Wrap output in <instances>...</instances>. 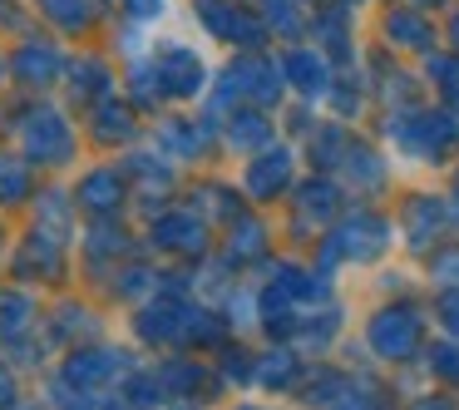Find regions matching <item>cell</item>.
Here are the masks:
<instances>
[{"instance_id": "obj_1", "label": "cell", "mask_w": 459, "mask_h": 410, "mask_svg": "<svg viewBox=\"0 0 459 410\" xmlns=\"http://www.w3.org/2000/svg\"><path fill=\"white\" fill-rule=\"evenodd\" d=\"M21 144L35 163H70L74 159V129L55 109H30L21 124Z\"/></svg>"}, {"instance_id": "obj_2", "label": "cell", "mask_w": 459, "mask_h": 410, "mask_svg": "<svg viewBox=\"0 0 459 410\" xmlns=\"http://www.w3.org/2000/svg\"><path fill=\"white\" fill-rule=\"evenodd\" d=\"M153 74H159L163 100H193V94H203V80H208L203 60L188 45H159L153 50Z\"/></svg>"}, {"instance_id": "obj_3", "label": "cell", "mask_w": 459, "mask_h": 410, "mask_svg": "<svg viewBox=\"0 0 459 410\" xmlns=\"http://www.w3.org/2000/svg\"><path fill=\"white\" fill-rule=\"evenodd\" d=\"M198 15H203V25H208L218 40L247 45V50H257V45H262V25L252 21L242 5H228V0H198Z\"/></svg>"}, {"instance_id": "obj_4", "label": "cell", "mask_w": 459, "mask_h": 410, "mask_svg": "<svg viewBox=\"0 0 459 410\" xmlns=\"http://www.w3.org/2000/svg\"><path fill=\"white\" fill-rule=\"evenodd\" d=\"M370 346L380 351L385 361H405L410 351L420 346V321H415V311H380L376 321H370Z\"/></svg>"}, {"instance_id": "obj_5", "label": "cell", "mask_w": 459, "mask_h": 410, "mask_svg": "<svg viewBox=\"0 0 459 410\" xmlns=\"http://www.w3.org/2000/svg\"><path fill=\"white\" fill-rule=\"evenodd\" d=\"M124 361L129 356H114V351H74L70 361H65V380L70 386H80V390H90V386H104V380H114V376H124Z\"/></svg>"}, {"instance_id": "obj_6", "label": "cell", "mask_w": 459, "mask_h": 410, "mask_svg": "<svg viewBox=\"0 0 459 410\" xmlns=\"http://www.w3.org/2000/svg\"><path fill=\"white\" fill-rule=\"evenodd\" d=\"M183 327H188V307H178L173 297H159L139 311V336L143 341H183Z\"/></svg>"}, {"instance_id": "obj_7", "label": "cell", "mask_w": 459, "mask_h": 410, "mask_svg": "<svg viewBox=\"0 0 459 410\" xmlns=\"http://www.w3.org/2000/svg\"><path fill=\"white\" fill-rule=\"evenodd\" d=\"M11 65H15V80L21 84H50L60 74V50L50 40H25Z\"/></svg>"}, {"instance_id": "obj_8", "label": "cell", "mask_w": 459, "mask_h": 410, "mask_svg": "<svg viewBox=\"0 0 459 410\" xmlns=\"http://www.w3.org/2000/svg\"><path fill=\"white\" fill-rule=\"evenodd\" d=\"M74 198H80L90 213H100V218H104V213H114V208L124 203V173H119V169H94V173H84Z\"/></svg>"}, {"instance_id": "obj_9", "label": "cell", "mask_w": 459, "mask_h": 410, "mask_svg": "<svg viewBox=\"0 0 459 410\" xmlns=\"http://www.w3.org/2000/svg\"><path fill=\"white\" fill-rule=\"evenodd\" d=\"M287 179H291V153H262L257 163H247V188H252V198H277L281 188H287Z\"/></svg>"}, {"instance_id": "obj_10", "label": "cell", "mask_w": 459, "mask_h": 410, "mask_svg": "<svg viewBox=\"0 0 459 410\" xmlns=\"http://www.w3.org/2000/svg\"><path fill=\"white\" fill-rule=\"evenodd\" d=\"M153 242L169 252H203V222L188 213H169V218L153 222Z\"/></svg>"}, {"instance_id": "obj_11", "label": "cell", "mask_w": 459, "mask_h": 410, "mask_svg": "<svg viewBox=\"0 0 459 410\" xmlns=\"http://www.w3.org/2000/svg\"><path fill=\"white\" fill-rule=\"evenodd\" d=\"M281 74H287L301 94H326L331 90L326 60H321V55H311V50H291L287 60H281Z\"/></svg>"}, {"instance_id": "obj_12", "label": "cell", "mask_w": 459, "mask_h": 410, "mask_svg": "<svg viewBox=\"0 0 459 410\" xmlns=\"http://www.w3.org/2000/svg\"><path fill=\"white\" fill-rule=\"evenodd\" d=\"M25 262H30V267L40 272L45 282H60V277H65V257H60V242H55L50 232H35V238L25 242ZM25 262H15V267H25Z\"/></svg>"}, {"instance_id": "obj_13", "label": "cell", "mask_w": 459, "mask_h": 410, "mask_svg": "<svg viewBox=\"0 0 459 410\" xmlns=\"http://www.w3.org/2000/svg\"><path fill=\"white\" fill-rule=\"evenodd\" d=\"M70 94H74V100H80V104H94V100H109V70H104V65L100 60H80V65H74V70H70Z\"/></svg>"}, {"instance_id": "obj_14", "label": "cell", "mask_w": 459, "mask_h": 410, "mask_svg": "<svg viewBox=\"0 0 459 410\" xmlns=\"http://www.w3.org/2000/svg\"><path fill=\"white\" fill-rule=\"evenodd\" d=\"M30 297H21V292H5L0 297V341H25V331H30Z\"/></svg>"}, {"instance_id": "obj_15", "label": "cell", "mask_w": 459, "mask_h": 410, "mask_svg": "<svg viewBox=\"0 0 459 410\" xmlns=\"http://www.w3.org/2000/svg\"><path fill=\"white\" fill-rule=\"evenodd\" d=\"M385 31H390V40H395V45H410V50H429V45H435L429 21H420L415 11H395L385 21Z\"/></svg>"}, {"instance_id": "obj_16", "label": "cell", "mask_w": 459, "mask_h": 410, "mask_svg": "<svg viewBox=\"0 0 459 410\" xmlns=\"http://www.w3.org/2000/svg\"><path fill=\"white\" fill-rule=\"evenodd\" d=\"M159 380H163V390H169L173 400H183V396H193V390L203 386V366L198 361H163Z\"/></svg>"}, {"instance_id": "obj_17", "label": "cell", "mask_w": 459, "mask_h": 410, "mask_svg": "<svg viewBox=\"0 0 459 410\" xmlns=\"http://www.w3.org/2000/svg\"><path fill=\"white\" fill-rule=\"evenodd\" d=\"M410 222V248H429V238L439 232V222H445V208H435L429 198H415V208L405 213Z\"/></svg>"}, {"instance_id": "obj_18", "label": "cell", "mask_w": 459, "mask_h": 410, "mask_svg": "<svg viewBox=\"0 0 459 410\" xmlns=\"http://www.w3.org/2000/svg\"><path fill=\"white\" fill-rule=\"evenodd\" d=\"M40 11L65 31H84L94 21V0H40Z\"/></svg>"}, {"instance_id": "obj_19", "label": "cell", "mask_w": 459, "mask_h": 410, "mask_svg": "<svg viewBox=\"0 0 459 410\" xmlns=\"http://www.w3.org/2000/svg\"><path fill=\"white\" fill-rule=\"evenodd\" d=\"M30 193V173L21 159H0V203H21Z\"/></svg>"}, {"instance_id": "obj_20", "label": "cell", "mask_w": 459, "mask_h": 410, "mask_svg": "<svg viewBox=\"0 0 459 410\" xmlns=\"http://www.w3.org/2000/svg\"><path fill=\"white\" fill-rule=\"evenodd\" d=\"M228 139H232V144H242V149H252V144H262V139H267V119H262V114H252V109L232 114Z\"/></svg>"}, {"instance_id": "obj_21", "label": "cell", "mask_w": 459, "mask_h": 410, "mask_svg": "<svg viewBox=\"0 0 459 410\" xmlns=\"http://www.w3.org/2000/svg\"><path fill=\"white\" fill-rule=\"evenodd\" d=\"M257 252H262V228L257 222L232 228V257H257Z\"/></svg>"}, {"instance_id": "obj_22", "label": "cell", "mask_w": 459, "mask_h": 410, "mask_svg": "<svg viewBox=\"0 0 459 410\" xmlns=\"http://www.w3.org/2000/svg\"><path fill=\"white\" fill-rule=\"evenodd\" d=\"M94 257H109V252H124V238L114 242V222H94V242H90Z\"/></svg>"}, {"instance_id": "obj_23", "label": "cell", "mask_w": 459, "mask_h": 410, "mask_svg": "<svg viewBox=\"0 0 459 410\" xmlns=\"http://www.w3.org/2000/svg\"><path fill=\"white\" fill-rule=\"evenodd\" d=\"M301 213H316V218H326V213H331V188H326V183H316V188L301 193Z\"/></svg>"}, {"instance_id": "obj_24", "label": "cell", "mask_w": 459, "mask_h": 410, "mask_svg": "<svg viewBox=\"0 0 459 410\" xmlns=\"http://www.w3.org/2000/svg\"><path fill=\"white\" fill-rule=\"evenodd\" d=\"M272 361H277V366H262V380H267V386L291 380V371H297V366H291V356H272Z\"/></svg>"}, {"instance_id": "obj_25", "label": "cell", "mask_w": 459, "mask_h": 410, "mask_svg": "<svg viewBox=\"0 0 459 410\" xmlns=\"http://www.w3.org/2000/svg\"><path fill=\"white\" fill-rule=\"evenodd\" d=\"M124 11L134 21H153V15H163V0H124Z\"/></svg>"}, {"instance_id": "obj_26", "label": "cell", "mask_w": 459, "mask_h": 410, "mask_svg": "<svg viewBox=\"0 0 459 410\" xmlns=\"http://www.w3.org/2000/svg\"><path fill=\"white\" fill-rule=\"evenodd\" d=\"M267 5H272V21H277L281 25V31H297V15H291V5H297V0H267Z\"/></svg>"}, {"instance_id": "obj_27", "label": "cell", "mask_w": 459, "mask_h": 410, "mask_svg": "<svg viewBox=\"0 0 459 410\" xmlns=\"http://www.w3.org/2000/svg\"><path fill=\"white\" fill-rule=\"evenodd\" d=\"M143 282H153V272L149 267H129V272H124V297H139V292H143Z\"/></svg>"}, {"instance_id": "obj_28", "label": "cell", "mask_w": 459, "mask_h": 410, "mask_svg": "<svg viewBox=\"0 0 459 410\" xmlns=\"http://www.w3.org/2000/svg\"><path fill=\"white\" fill-rule=\"evenodd\" d=\"M439 317H445V327L459 336V292H449V297L439 301Z\"/></svg>"}, {"instance_id": "obj_29", "label": "cell", "mask_w": 459, "mask_h": 410, "mask_svg": "<svg viewBox=\"0 0 459 410\" xmlns=\"http://www.w3.org/2000/svg\"><path fill=\"white\" fill-rule=\"evenodd\" d=\"M11 406H15V376L0 366V410H11Z\"/></svg>"}, {"instance_id": "obj_30", "label": "cell", "mask_w": 459, "mask_h": 410, "mask_svg": "<svg viewBox=\"0 0 459 410\" xmlns=\"http://www.w3.org/2000/svg\"><path fill=\"white\" fill-rule=\"evenodd\" d=\"M439 371L459 380V351H455V346H445V351H439Z\"/></svg>"}, {"instance_id": "obj_31", "label": "cell", "mask_w": 459, "mask_h": 410, "mask_svg": "<svg viewBox=\"0 0 459 410\" xmlns=\"http://www.w3.org/2000/svg\"><path fill=\"white\" fill-rule=\"evenodd\" d=\"M100 410H139V406H134V400L129 396H124V400H104V406Z\"/></svg>"}, {"instance_id": "obj_32", "label": "cell", "mask_w": 459, "mask_h": 410, "mask_svg": "<svg viewBox=\"0 0 459 410\" xmlns=\"http://www.w3.org/2000/svg\"><path fill=\"white\" fill-rule=\"evenodd\" d=\"M449 40H455V45H459V15H455V25H449Z\"/></svg>"}, {"instance_id": "obj_33", "label": "cell", "mask_w": 459, "mask_h": 410, "mask_svg": "<svg viewBox=\"0 0 459 410\" xmlns=\"http://www.w3.org/2000/svg\"><path fill=\"white\" fill-rule=\"evenodd\" d=\"M420 5H439V0H420Z\"/></svg>"}]
</instances>
